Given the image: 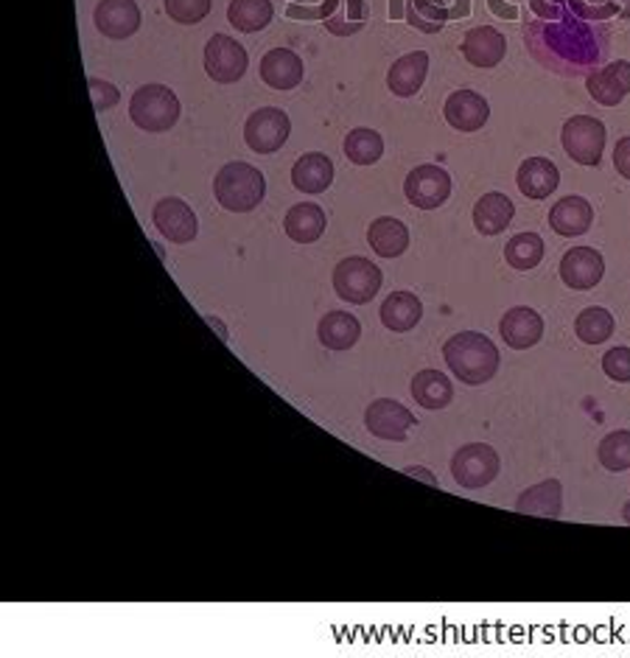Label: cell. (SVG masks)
I'll return each instance as SVG.
<instances>
[{
	"instance_id": "83f0119b",
	"label": "cell",
	"mask_w": 630,
	"mask_h": 658,
	"mask_svg": "<svg viewBox=\"0 0 630 658\" xmlns=\"http://www.w3.org/2000/svg\"><path fill=\"white\" fill-rule=\"evenodd\" d=\"M325 210L314 203H300L283 219L287 235L294 244H314L325 233Z\"/></svg>"
},
{
	"instance_id": "ba28073f",
	"label": "cell",
	"mask_w": 630,
	"mask_h": 658,
	"mask_svg": "<svg viewBox=\"0 0 630 658\" xmlns=\"http://www.w3.org/2000/svg\"><path fill=\"white\" fill-rule=\"evenodd\" d=\"M289 132H292V121H289L287 112L278 110V107H261L244 124V141L258 155H272L287 144Z\"/></svg>"
},
{
	"instance_id": "3957f363",
	"label": "cell",
	"mask_w": 630,
	"mask_h": 658,
	"mask_svg": "<svg viewBox=\"0 0 630 658\" xmlns=\"http://www.w3.org/2000/svg\"><path fill=\"white\" fill-rule=\"evenodd\" d=\"M180 98L166 85L137 87L130 101V118L137 130L169 132L180 121Z\"/></svg>"
},
{
	"instance_id": "e0dca14e",
	"label": "cell",
	"mask_w": 630,
	"mask_h": 658,
	"mask_svg": "<svg viewBox=\"0 0 630 658\" xmlns=\"http://www.w3.org/2000/svg\"><path fill=\"white\" fill-rule=\"evenodd\" d=\"M261 78L272 90H294L303 82V59L292 48H272L261 59Z\"/></svg>"
},
{
	"instance_id": "30bf717a",
	"label": "cell",
	"mask_w": 630,
	"mask_h": 658,
	"mask_svg": "<svg viewBox=\"0 0 630 658\" xmlns=\"http://www.w3.org/2000/svg\"><path fill=\"white\" fill-rule=\"evenodd\" d=\"M415 424V415L403 404L392 401V398H378V401H373V404L367 406V412H364V426H367V431L381 437V440H392V443L407 440V435H410V429Z\"/></svg>"
},
{
	"instance_id": "9a60e30c",
	"label": "cell",
	"mask_w": 630,
	"mask_h": 658,
	"mask_svg": "<svg viewBox=\"0 0 630 658\" xmlns=\"http://www.w3.org/2000/svg\"><path fill=\"white\" fill-rule=\"evenodd\" d=\"M443 115L457 132H476L487 124L490 105L476 90H455L446 98Z\"/></svg>"
},
{
	"instance_id": "7c38bea8",
	"label": "cell",
	"mask_w": 630,
	"mask_h": 658,
	"mask_svg": "<svg viewBox=\"0 0 630 658\" xmlns=\"http://www.w3.org/2000/svg\"><path fill=\"white\" fill-rule=\"evenodd\" d=\"M585 90L603 107L622 105L625 96L630 93L628 59H617V62H608L605 68H594V71L585 76Z\"/></svg>"
},
{
	"instance_id": "1f68e13d",
	"label": "cell",
	"mask_w": 630,
	"mask_h": 658,
	"mask_svg": "<svg viewBox=\"0 0 630 658\" xmlns=\"http://www.w3.org/2000/svg\"><path fill=\"white\" fill-rule=\"evenodd\" d=\"M344 157L356 166H373L384 157V137L376 130L359 126L344 137Z\"/></svg>"
},
{
	"instance_id": "ffe728a7",
	"label": "cell",
	"mask_w": 630,
	"mask_h": 658,
	"mask_svg": "<svg viewBox=\"0 0 630 658\" xmlns=\"http://www.w3.org/2000/svg\"><path fill=\"white\" fill-rule=\"evenodd\" d=\"M594 222L592 205L585 203L583 196H564L553 210H549V228L564 239H578V235L589 233Z\"/></svg>"
},
{
	"instance_id": "8d00e7d4",
	"label": "cell",
	"mask_w": 630,
	"mask_h": 658,
	"mask_svg": "<svg viewBox=\"0 0 630 658\" xmlns=\"http://www.w3.org/2000/svg\"><path fill=\"white\" fill-rule=\"evenodd\" d=\"M87 87H90L93 110L96 112H107L121 98V90L116 85H110V82H105V78H87Z\"/></svg>"
},
{
	"instance_id": "d6a6232c",
	"label": "cell",
	"mask_w": 630,
	"mask_h": 658,
	"mask_svg": "<svg viewBox=\"0 0 630 658\" xmlns=\"http://www.w3.org/2000/svg\"><path fill=\"white\" fill-rule=\"evenodd\" d=\"M574 333L585 345H599L614 333V314L599 306L583 308L578 314V320H574Z\"/></svg>"
},
{
	"instance_id": "d590c367",
	"label": "cell",
	"mask_w": 630,
	"mask_h": 658,
	"mask_svg": "<svg viewBox=\"0 0 630 658\" xmlns=\"http://www.w3.org/2000/svg\"><path fill=\"white\" fill-rule=\"evenodd\" d=\"M603 370L611 381L630 385V348H611L603 356Z\"/></svg>"
},
{
	"instance_id": "d6986e66",
	"label": "cell",
	"mask_w": 630,
	"mask_h": 658,
	"mask_svg": "<svg viewBox=\"0 0 630 658\" xmlns=\"http://www.w3.org/2000/svg\"><path fill=\"white\" fill-rule=\"evenodd\" d=\"M516 183H519V191L526 199H546L560 185V171L546 157H526L524 163L519 166Z\"/></svg>"
},
{
	"instance_id": "836d02e7",
	"label": "cell",
	"mask_w": 630,
	"mask_h": 658,
	"mask_svg": "<svg viewBox=\"0 0 630 658\" xmlns=\"http://www.w3.org/2000/svg\"><path fill=\"white\" fill-rule=\"evenodd\" d=\"M599 463H603L605 471H611V474H619V471L630 468V431L628 429H617L611 435L603 437V443L597 449Z\"/></svg>"
},
{
	"instance_id": "7a4b0ae2",
	"label": "cell",
	"mask_w": 630,
	"mask_h": 658,
	"mask_svg": "<svg viewBox=\"0 0 630 658\" xmlns=\"http://www.w3.org/2000/svg\"><path fill=\"white\" fill-rule=\"evenodd\" d=\"M214 194L216 203L230 214H250L264 203L267 194V180L255 166L250 163H228L225 169H219L214 180Z\"/></svg>"
},
{
	"instance_id": "f1b7e54d",
	"label": "cell",
	"mask_w": 630,
	"mask_h": 658,
	"mask_svg": "<svg viewBox=\"0 0 630 658\" xmlns=\"http://www.w3.org/2000/svg\"><path fill=\"white\" fill-rule=\"evenodd\" d=\"M412 398L423 410H446L455 398L451 378L440 370H421L412 378Z\"/></svg>"
},
{
	"instance_id": "cb8c5ba5",
	"label": "cell",
	"mask_w": 630,
	"mask_h": 658,
	"mask_svg": "<svg viewBox=\"0 0 630 658\" xmlns=\"http://www.w3.org/2000/svg\"><path fill=\"white\" fill-rule=\"evenodd\" d=\"M367 242H371L373 253L381 258H398L410 247V230L396 216H381L367 230Z\"/></svg>"
},
{
	"instance_id": "f546056e",
	"label": "cell",
	"mask_w": 630,
	"mask_h": 658,
	"mask_svg": "<svg viewBox=\"0 0 630 658\" xmlns=\"http://www.w3.org/2000/svg\"><path fill=\"white\" fill-rule=\"evenodd\" d=\"M272 0H230L228 20L235 32L255 34L272 23Z\"/></svg>"
},
{
	"instance_id": "4dcf8cb0",
	"label": "cell",
	"mask_w": 630,
	"mask_h": 658,
	"mask_svg": "<svg viewBox=\"0 0 630 658\" xmlns=\"http://www.w3.org/2000/svg\"><path fill=\"white\" fill-rule=\"evenodd\" d=\"M544 253L546 244L538 233H519L507 242L505 261L519 272H526V269H535L544 261Z\"/></svg>"
},
{
	"instance_id": "e575fe53",
	"label": "cell",
	"mask_w": 630,
	"mask_h": 658,
	"mask_svg": "<svg viewBox=\"0 0 630 658\" xmlns=\"http://www.w3.org/2000/svg\"><path fill=\"white\" fill-rule=\"evenodd\" d=\"M162 7H166V14H169L174 23H182V26H194V23H199V20L208 17L210 0H166Z\"/></svg>"
},
{
	"instance_id": "277c9868",
	"label": "cell",
	"mask_w": 630,
	"mask_h": 658,
	"mask_svg": "<svg viewBox=\"0 0 630 658\" xmlns=\"http://www.w3.org/2000/svg\"><path fill=\"white\" fill-rule=\"evenodd\" d=\"M381 269L373 261H367V258H359V255L344 258V261H339L337 269H334V289H337V294L342 301L353 303V306L371 303L373 297L381 292Z\"/></svg>"
},
{
	"instance_id": "ac0fdd59",
	"label": "cell",
	"mask_w": 630,
	"mask_h": 658,
	"mask_svg": "<svg viewBox=\"0 0 630 658\" xmlns=\"http://www.w3.org/2000/svg\"><path fill=\"white\" fill-rule=\"evenodd\" d=\"M507 53L505 34L494 26H476L462 39V57L474 68H496Z\"/></svg>"
},
{
	"instance_id": "2e32d148",
	"label": "cell",
	"mask_w": 630,
	"mask_h": 658,
	"mask_svg": "<svg viewBox=\"0 0 630 658\" xmlns=\"http://www.w3.org/2000/svg\"><path fill=\"white\" fill-rule=\"evenodd\" d=\"M499 333L510 348L526 351V348L538 345L541 337H544V320L535 308L516 306L501 317Z\"/></svg>"
},
{
	"instance_id": "5b68a950",
	"label": "cell",
	"mask_w": 630,
	"mask_h": 658,
	"mask_svg": "<svg viewBox=\"0 0 630 658\" xmlns=\"http://www.w3.org/2000/svg\"><path fill=\"white\" fill-rule=\"evenodd\" d=\"M501 471V460L494 446L469 443L451 456V476L465 490H480L494 483Z\"/></svg>"
},
{
	"instance_id": "9c48e42d",
	"label": "cell",
	"mask_w": 630,
	"mask_h": 658,
	"mask_svg": "<svg viewBox=\"0 0 630 658\" xmlns=\"http://www.w3.org/2000/svg\"><path fill=\"white\" fill-rule=\"evenodd\" d=\"M407 203L421 210H435L443 203H449L451 196V176L440 166H417L407 174L403 183Z\"/></svg>"
},
{
	"instance_id": "44dd1931",
	"label": "cell",
	"mask_w": 630,
	"mask_h": 658,
	"mask_svg": "<svg viewBox=\"0 0 630 658\" xmlns=\"http://www.w3.org/2000/svg\"><path fill=\"white\" fill-rule=\"evenodd\" d=\"M429 76V53L426 51H412L407 57L396 59V65L387 73V87L396 93L398 98L415 96Z\"/></svg>"
},
{
	"instance_id": "484cf974",
	"label": "cell",
	"mask_w": 630,
	"mask_h": 658,
	"mask_svg": "<svg viewBox=\"0 0 630 658\" xmlns=\"http://www.w3.org/2000/svg\"><path fill=\"white\" fill-rule=\"evenodd\" d=\"M317 337L328 351H348L359 342L362 337V322L353 317V314L344 312H328L319 320Z\"/></svg>"
},
{
	"instance_id": "ab89813d",
	"label": "cell",
	"mask_w": 630,
	"mask_h": 658,
	"mask_svg": "<svg viewBox=\"0 0 630 658\" xmlns=\"http://www.w3.org/2000/svg\"><path fill=\"white\" fill-rule=\"evenodd\" d=\"M622 519H625V524H630V502L622 508Z\"/></svg>"
},
{
	"instance_id": "8fae6325",
	"label": "cell",
	"mask_w": 630,
	"mask_h": 658,
	"mask_svg": "<svg viewBox=\"0 0 630 658\" xmlns=\"http://www.w3.org/2000/svg\"><path fill=\"white\" fill-rule=\"evenodd\" d=\"M152 222L160 230V235H166L169 242L174 244H189L194 242L196 233H199V222H196V214L191 210L189 203H182L177 196H166L152 210Z\"/></svg>"
},
{
	"instance_id": "74e56055",
	"label": "cell",
	"mask_w": 630,
	"mask_h": 658,
	"mask_svg": "<svg viewBox=\"0 0 630 658\" xmlns=\"http://www.w3.org/2000/svg\"><path fill=\"white\" fill-rule=\"evenodd\" d=\"M614 169H617L625 180H630V135L617 141V146H614Z\"/></svg>"
},
{
	"instance_id": "4fadbf2b",
	"label": "cell",
	"mask_w": 630,
	"mask_h": 658,
	"mask_svg": "<svg viewBox=\"0 0 630 658\" xmlns=\"http://www.w3.org/2000/svg\"><path fill=\"white\" fill-rule=\"evenodd\" d=\"M560 278L574 292H589L597 287L605 275L603 255L592 247H572L560 258Z\"/></svg>"
},
{
	"instance_id": "8992f818",
	"label": "cell",
	"mask_w": 630,
	"mask_h": 658,
	"mask_svg": "<svg viewBox=\"0 0 630 658\" xmlns=\"http://www.w3.org/2000/svg\"><path fill=\"white\" fill-rule=\"evenodd\" d=\"M564 151L580 166H599L605 151V124L592 115H572L560 132Z\"/></svg>"
},
{
	"instance_id": "6da1fadb",
	"label": "cell",
	"mask_w": 630,
	"mask_h": 658,
	"mask_svg": "<svg viewBox=\"0 0 630 658\" xmlns=\"http://www.w3.org/2000/svg\"><path fill=\"white\" fill-rule=\"evenodd\" d=\"M443 358L451 367L460 381L471 387H480L496 376L499 370V351H496L494 339L476 331H462L451 337L443 345Z\"/></svg>"
},
{
	"instance_id": "52a82bcc",
	"label": "cell",
	"mask_w": 630,
	"mask_h": 658,
	"mask_svg": "<svg viewBox=\"0 0 630 658\" xmlns=\"http://www.w3.org/2000/svg\"><path fill=\"white\" fill-rule=\"evenodd\" d=\"M250 68V57L241 42L228 34H214L205 46V71L219 85H233Z\"/></svg>"
},
{
	"instance_id": "5bb4252c",
	"label": "cell",
	"mask_w": 630,
	"mask_h": 658,
	"mask_svg": "<svg viewBox=\"0 0 630 658\" xmlns=\"http://www.w3.org/2000/svg\"><path fill=\"white\" fill-rule=\"evenodd\" d=\"M93 23L105 37L126 39L141 28V9L135 0H98Z\"/></svg>"
},
{
	"instance_id": "d4e9b609",
	"label": "cell",
	"mask_w": 630,
	"mask_h": 658,
	"mask_svg": "<svg viewBox=\"0 0 630 658\" xmlns=\"http://www.w3.org/2000/svg\"><path fill=\"white\" fill-rule=\"evenodd\" d=\"M513 216L516 205L510 203V196L490 191L474 205V228L482 235H499L501 230H507V224L513 222Z\"/></svg>"
},
{
	"instance_id": "603a6c76",
	"label": "cell",
	"mask_w": 630,
	"mask_h": 658,
	"mask_svg": "<svg viewBox=\"0 0 630 658\" xmlns=\"http://www.w3.org/2000/svg\"><path fill=\"white\" fill-rule=\"evenodd\" d=\"M292 183L303 194H323L334 183V163L319 151H308L294 163Z\"/></svg>"
},
{
	"instance_id": "4316f807",
	"label": "cell",
	"mask_w": 630,
	"mask_h": 658,
	"mask_svg": "<svg viewBox=\"0 0 630 658\" xmlns=\"http://www.w3.org/2000/svg\"><path fill=\"white\" fill-rule=\"evenodd\" d=\"M378 317H381L384 328H390V331L396 333H407L421 322L423 303L417 301V294L412 292H392L390 297L384 301Z\"/></svg>"
},
{
	"instance_id": "7402d4cb",
	"label": "cell",
	"mask_w": 630,
	"mask_h": 658,
	"mask_svg": "<svg viewBox=\"0 0 630 658\" xmlns=\"http://www.w3.org/2000/svg\"><path fill=\"white\" fill-rule=\"evenodd\" d=\"M516 510L524 515H541V519H560L564 510V488L558 479H544L541 485L526 488L516 499Z\"/></svg>"
},
{
	"instance_id": "f35d334b",
	"label": "cell",
	"mask_w": 630,
	"mask_h": 658,
	"mask_svg": "<svg viewBox=\"0 0 630 658\" xmlns=\"http://www.w3.org/2000/svg\"><path fill=\"white\" fill-rule=\"evenodd\" d=\"M407 474L410 476H421L423 483H429V485H437V479L432 474H423V468H407Z\"/></svg>"
}]
</instances>
